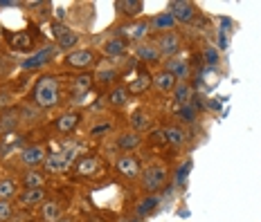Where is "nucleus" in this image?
Masks as SVG:
<instances>
[{"label": "nucleus", "instance_id": "nucleus-40", "mask_svg": "<svg viewBox=\"0 0 261 222\" xmlns=\"http://www.w3.org/2000/svg\"><path fill=\"white\" fill-rule=\"evenodd\" d=\"M115 77H117L115 70H106V72H99V74H97L95 81H99V83H111V81L115 79Z\"/></svg>", "mask_w": 261, "mask_h": 222}, {"label": "nucleus", "instance_id": "nucleus-31", "mask_svg": "<svg viewBox=\"0 0 261 222\" xmlns=\"http://www.w3.org/2000/svg\"><path fill=\"white\" fill-rule=\"evenodd\" d=\"M18 115H20V121H39L41 119V108L23 104V106H18Z\"/></svg>", "mask_w": 261, "mask_h": 222}, {"label": "nucleus", "instance_id": "nucleus-25", "mask_svg": "<svg viewBox=\"0 0 261 222\" xmlns=\"http://www.w3.org/2000/svg\"><path fill=\"white\" fill-rule=\"evenodd\" d=\"M115 7H117V12L124 16H138L144 9V3L142 0H117Z\"/></svg>", "mask_w": 261, "mask_h": 222}, {"label": "nucleus", "instance_id": "nucleus-18", "mask_svg": "<svg viewBox=\"0 0 261 222\" xmlns=\"http://www.w3.org/2000/svg\"><path fill=\"white\" fill-rule=\"evenodd\" d=\"M41 213H43V220L45 222H59L63 215V204L59 200H45L41 204Z\"/></svg>", "mask_w": 261, "mask_h": 222}, {"label": "nucleus", "instance_id": "nucleus-35", "mask_svg": "<svg viewBox=\"0 0 261 222\" xmlns=\"http://www.w3.org/2000/svg\"><path fill=\"white\" fill-rule=\"evenodd\" d=\"M92 81H95L92 74H79V77L72 79V83H70V85H72V92H77V94H79V92H86L90 88Z\"/></svg>", "mask_w": 261, "mask_h": 222}, {"label": "nucleus", "instance_id": "nucleus-6", "mask_svg": "<svg viewBox=\"0 0 261 222\" xmlns=\"http://www.w3.org/2000/svg\"><path fill=\"white\" fill-rule=\"evenodd\" d=\"M97 63V56L92 50H74L65 56V66L72 70H88Z\"/></svg>", "mask_w": 261, "mask_h": 222}, {"label": "nucleus", "instance_id": "nucleus-33", "mask_svg": "<svg viewBox=\"0 0 261 222\" xmlns=\"http://www.w3.org/2000/svg\"><path fill=\"white\" fill-rule=\"evenodd\" d=\"M16 193H18V184H16L12 177L0 180V200H12Z\"/></svg>", "mask_w": 261, "mask_h": 222}, {"label": "nucleus", "instance_id": "nucleus-10", "mask_svg": "<svg viewBox=\"0 0 261 222\" xmlns=\"http://www.w3.org/2000/svg\"><path fill=\"white\" fill-rule=\"evenodd\" d=\"M72 169H74V173H77L79 177H95L97 173L101 171V162L97 160V157L88 155V157H81V160L74 162Z\"/></svg>", "mask_w": 261, "mask_h": 222}, {"label": "nucleus", "instance_id": "nucleus-30", "mask_svg": "<svg viewBox=\"0 0 261 222\" xmlns=\"http://www.w3.org/2000/svg\"><path fill=\"white\" fill-rule=\"evenodd\" d=\"M130 126L135 128V133H138V131H146V128L151 126V117L146 115L144 110H135L133 115H130Z\"/></svg>", "mask_w": 261, "mask_h": 222}, {"label": "nucleus", "instance_id": "nucleus-11", "mask_svg": "<svg viewBox=\"0 0 261 222\" xmlns=\"http://www.w3.org/2000/svg\"><path fill=\"white\" fill-rule=\"evenodd\" d=\"M45 198H47V191L45 188H27V191H23L18 196V207H23V209H30V207H39V204L45 202Z\"/></svg>", "mask_w": 261, "mask_h": 222}, {"label": "nucleus", "instance_id": "nucleus-21", "mask_svg": "<svg viewBox=\"0 0 261 222\" xmlns=\"http://www.w3.org/2000/svg\"><path fill=\"white\" fill-rule=\"evenodd\" d=\"M135 56H138L140 61L155 63L158 58H160V52H158L155 43H140V45L135 47Z\"/></svg>", "mask_w": 261, "mask_h": 222}, {"label": "nucleus", "instance_id": "nucleus-39", "mask_svg": "<svg viewBox=\"0 0 261 222\" xmlns=\"http://www.w3.org/2000/svg\"><path fill=\"white\" fill-rule=\"evenodd\" d=\"M203 61L207 63L210 68H214L216 63H219V52H216L214 47H210V45H207V47H203Z\"/></svg>", "mask_w": 261, "mask_h": 222}, {"label": "nucleus", "instance_id": "nucleus-4", "mask_svg": "<svg viewBox=\"0 0 261 222\" xmlns=\"http://www.w3.org/2000/svg\"><path fill=\"white\" fill-rule=\"evenodd\" d=\"M167 12H169L176 23H192L196 18V5L194 3H185V0H173V3L167 5Z\"/></svg>", "mask_w": 261, "mask_h": 222}, {"label": "nucleus", "instance_id": "nucleus-12", "mask_svg": "<svg viewBox=\"0 0 261 222\" xmlns=\"http://www.w3.org/2000/svg\"><path fill=\"white\" fill-rule=\"evenodd\" d=\"M20 123V115L18 108H7V110L0 112V135H9L18 128Z\"/></svg>", "mask_w": 261, "mask_h": 222}, {"label": "nucleus", "instance_id": "nucleus-8", "mask_svg": "<svg viewBox=\"0 0 261 222\" xmlns=\"http://www.w3.org/2000/svg\"><path fill=\"white\" fill-rule=\"evenodd\" d=\"M115 169L119 175H124L126 180H138L140 175H142V166H140V160L133 155H122L117 160Z\"/></svg>", "mask_w": 261, "mask_h": 222}, {"label": "nucleus", "instance_id": "nucleus-17", "mask_svg": "<svg viewBox=\"0 0 261 222\" xmlns=\"http://www.w3.org/2000/svg\"><path fill=\"white\" fill-rule=\"evenodd\" d=\"M167 72H171L173 77L178 79V83H182V81H187L189 77V63L185 61V58H178V56H173L167 61Z\"/></svg>", "mask_w": 261, "mask_h": 222}, {"label": "nucleus", "instance_id": "nucleus-41", "mask_svg": "<svg viewBox=\"0 0 261 222\" xmlns=\"http://www.w3.org/2000/svg\"><path fill=\"white\" fill-rule=\"evenodd\" d=\"M9 222H32V218H30V213H23V211H18V213L12 215V220H9Z\"/></svg>", "mask_w": 261, "mask_h": 222}, {"label": "nucleus", "instance_id": "nucleus-14", "mask_svg": "<svg viewBox=\"0 0 261 222\" xmlns=\"http://www.w3.org/2000/svg\"><path fill=\"white\" fill-rule=\"evenodd\" d=\"M151 29V23L149 20H142V23H130V25H119V39L122 36H126V39H133V41H138V39H142V36L146 34V31Z\"/></svg>", "mask_w": 261, "mask_h": 222}, {"label": "nucleus", "instance_id": "nucleus-16", "mask_svg": "<svg viewBox=\"0 0 261 222\" xmlns=\"http://www.w3.org/2000/svg\"><path fill=\"white\" fill-rule=\"evenodd\" d=\"M7 43H9V47H12L14 52H27V50H32V47H34V41H32V36L27 34V31H16V34H9Z\"/></svg>", "mask_w": 261, "mask_h": 222}, {"label": "nucleus", "instance_id": "nucleus-27", "mask_svg": "<svg viewBox=\"0 0 261 222\" xmlns=\"http://www.w3.org/2000/svg\"><path fill=\"white\" fill-rule=\"evenodd\" d=\"M79 39H81V36L77 34V31H72V29H65L61 36H57L59 50H63V52H70V50H72V47H77Z\"/></svg>", "mask_w": 261, "mask_h": 222}, {"label": "nucleus", "instance_id": "nucleus-23", "mask_svg": "<svg viewBox=\"0 0 261 222\" xmlns=\"http://www.w3.org/2000/svg\"><path fill=\"white\" fill-rule=\"evenodd\" d=\"M171 94H173V101H176L178 106H187V104H192V99H194V88L187 83V81H182V83L176 85V90H173Z\"/></svg>", "mask_w": 261, "mask_h": 222}, {"label": "nucleus", "instance_id": "nucleus-44", "mask_svg": "<svg viewBox=\"0 0 261 222\" xmlns=\"http://www.w3.org/2000/svg\"><path fill=\"white\" fill-rule=\"evenodd\" d=\"M207 108H212V110H219V108H221V101H207Z\"/></svg>", "mask_w": 261, "mask_h": 222}, {"label": "nucleus", "instance_id": "nucleus-20", "mask_svg": "<svg viewBox=\"0 0 261 222\" xmlns=\"http://www.w3.org/2000/svg\"><path fill=\"white\" fill-rule=\"evenodd\" d=\"M149 85H153V77L149 72H140L138 77L128 83V94H142L144 90H149Z\"/></svg>", "mask_w": 261, "mask_h": 222}, {"label": "nucleus", "instance_id": "nucleus-28", "mask_svg": "<svg viewBox=\"0 0 261 222\" xmlns=\"http://www.w3.org/2000/svg\"><path fill=\"white\" fill-rule=\"evenodd\" d=\"M158 207H160V198L158 196H149V198H144L142 202L138 204V215L140 218H146V215H151V213H155Z\"/></svg>", "mask_w": 261, "mask_h": 222}, {"label": "nucleus", "instance_id": "nucleus-37", "mask_svg": "<svg viewBox=\"0 0 261 222\" xmlns=\"http://www.w3.org/2000/svg\"><path fill=\"white\" fill-rule=\"evenodd\" d=\"M14 215V204L12 200H0V222H9Z\"/></svg>", "mask_w": 261, "mask_h": 222}, {"label": "nucleus", "instance_id": "nucleus-29", "mask_svg": "<svg viewBox=\"0 0 261 222\" xmlns=\"http://www.w3.org/2000/svg\"><path fill=\"white\" fill-rule=\"evenodd\" d=\"M165 139H167V144L173 146V148H180L185 144V131L180 126H169V128H165Z\"/></svg>", "mask_w": 261, "mask_h": 222}, {"label": "nucleus", "instance_id": "nucleus-7", "mask_svg": "<svg viewBox=\"0 0 261 222\" xmlns=\"http://www.w3.org/2000/svg\"><path fill=\"white\" fill-rule=\"evenodd\" d=\"M155 47L160 52V56H169L173 58L178 52H180V36L176 31H167V34H160L155 41Z\"/></svg>", "mask_w": 261, "mask_h": 222}, {"label": "nucleus", "instance_id": "nucleus-45", "mask_svg": "<svg viewBox=\"0 0 261 222\" xmlns=\"http://www.w3.org/2000/svg\"><path fill=\"white\" fill-rule=\"evenodd\" d=\"M59 222H72V220H70V218H61V220H59Z\"/></svg>", "mask_w": 261, "mask_h": 222}, {"label": "nucleus", "instance_id": "nucleus-32", "mask_svg": "<svg viewBox=\"0 0 261 222\" xmlns=\"http://www.w3.org/2000/svg\"><path fill=\"white\" fill-rule=\"evenodd\" d=\"M176 117L180 119L182 123H194L196 117H198V108H196L194 104H187V106H180L176 112Z\"/></svg>", "mask_w": 261, "mask_h": 222}, {"label": "nucleus", "instance_id": "nucleus-34", "mask_svg": "<svg viewBox=\"0 0 261 222\" xmlns=\"http://www.w3.org/2000/svg\"><path fill=\"white\" fill-rule=\"evenodd\" d=\"M43 186V175L39 171H27L23 175V188H41Z\"/></svg>", "mask_w": 261, "mask_h": 222}, {"label": "nucleus", "instance_id": "nucleus-42", "mask_svg": "<svg viewBox=\"0 0 261 222\" xmlns=\"http://www.w3.org/2000/svg\"><path fill=\"white\" fill-rule=\"evenodd\" d=\"M23 3H18V0H0V7H20Z\"/></svg>", "mask_w": 261, "mask_h": 222}, {"label": "nucleus", "instance_id": "nucleus-5", "mask_svg": "<svg viewBox=\"0 0 261 222\" xmlns=\"http://www.w3.org/2000/svg\"><path fill=\"white\" fill-rule=\"evenodd\" d=\"M52 56H54V45H45V47H41L39 52L32 54V56L23 58L20 68H23L25 72H32V70H39L43 66H47V63L52 61Z\"/></svg>", "mask_w": 261, "mask_h": 222}, {"label": "nucleus", "instance_id": "nucleus-13", "mask_svg": "<svg viewBox=\"0 0 261 222\" xmlns=\"http://www.w3.org/2000/svg\"><path fill=\"white\" fill-rule=\"evenodd\" d=\"M79 119H81L79 112H63V115L57 117V121H54V128H57L61 135H70L74 128L79 126Z\"/></svg>", "mask_w": 261, "mask_h": 222}, {"label": "nucleus", "instance_id": "nucleus-38", "mask_svg": "<svg viewBox=\"0 0 261 222\" xmlns=\"http://www.w3.org/2000/svg\"><path fill=\"white\" fill-rule=\"evenodd\" d=\"M113 131V123L111 121H104V123H97V126L90 128V137H104V135H108Z\"/></svg>", "mask_w": 261, "mask_h": 222}, {"label": "nucleus", "instance_id": "nucleus-22", "mask_svg": "<svg viewBox=\"0 0 261 222\" xmlns=\"http://www.w3.org/2000/svg\"><path fill=\"white\" fill-rule=\"evenodd\" d=\"M101 52L106 54V56H122L124 52H126V39H119V36H115V39H108L104 45H101Z\"/></svg>", "mask_w": 261, "mask_h": 222}, {"label": "nucleus", "instance_id": "nucleus-43", "mask_svg": "<svg viewBox=\"0 0 261 222\" xmlns=\"http://www.w3.org/2000/svg\"><path fill=\"white\" fill-rule=\"evenodd\" d=\"M7 99H9V97L0 92V112H3V110H7Z\"/></svg>", "mask_w": 261, "mask_h": 222}, {"label": "nucleus", "instance_id": "nucleus-19", "mask_svg": "<svg viewBox=\"0 0 261 222\" xmlns=\"http://www.w3.org/2000/svg\"><path fill=\"white\" fill-rule=\"evenodd\" d=\"M173 27H176V18H173L169 12H160L158 16H153V20H151V29L160 31V34L173 31Z\"/></svg>", "mask_w": 261, "mask_h": 222}, {"label": "nucleus", "instance_id": "nucleus-15", "mask_svg": "<svg viewBox=\"0 0 261 222\" xmlns=\"http://www.w3.org/2000/svg\"><path fill=\"white\" fill-rule=\"evenodd\" d=\"M153 85L158 92H162V94H167V92H173L178 85V79L173 77L171 72H167V70H160V72L153 77Z\"/></svg>", "mask_w": 261, "mask_h": 222}, {"label": "nucleus", "instance_id": "nucleus-3", "mask_svg": "<svg viewBox=\"0 0 261 222\" xmlns=\"http://www.w3.org/2000/svg\"><path fill=\"white\" fill-rule=\"evenodd\" d=\"M77 150L74 148H65V150H54V153H47L45 160V171L47 173H61L65 171L70 164H72Z\"/></svg>", "mask_w": 261, "mask_h": 222}, {"label": "nucleus", "instance_id": "nucleus-1", "mask_svg": "<svg viewBox=\"0 0 261 222\" xmlns=\"http://www.w3.org/2000/svg\"><path fill=\"white\" fill-rule=\"evenodd\" d=\"M61 101V83H59L57 77L52 74H45V77L36 79L34 90H32V104L41 110H47V108H54Z\"/></svg>", "mask_w": 261, "mask_h": 222}, {"label": "nucleus", "instance_id": "nucleus-24", "mask_svg": "<svg viewBox=\"0 0 261 222\" xmlns=\"http://www.w3.org/2000/svg\"><path fill=\"white\" fill-rule=\"evenodd\" d=\"M140 144H142V137H140V133H135V131L122 133V135H119V139H117V148L126 150V153H130V150H135Z\"/></svg>", "mask_w": 261, "mask_h": 222}, {"label": "nucleus", "instance_id": "nucleus-36", "mask_svg": "<svg viewBox=\"0 0 261 222\" xmlns=\"http://www.w3.org/2000/svg\"><path fill=\"white\" fill-rule=\"evenodd\" d=\"M189 171H192V160H187L185 164L178 169V173H176V186H185L187 184V177H189Z\"/></svg>", "mask_w": 261, "mask_h": 222}, {"label": "nucleus", "instance_id": "nucleus-2", "mask_svg": "<svg viewBox=\"0 0 261 222\" xmlns=\"http://www.w3.org/2000/svg\"><path fill=\"white\" fill-rule=\"evenodd\" d=\"M165 180H167V171L162 166H149V169L142 171L140 175V182H142V188L149 196H153L155 191H160L165 186Z\"/></svg>", "mask_w": 261, "mask_h": 222}, {"label": "nucleus", "instance_id": "nucleus-26", "mask_svg": "<svg viewBox=\"0 0 261 222\" xmlns=\"http://www.w3.org/2000/svg\"><path fill=\"white\" fill-rule=\"evenodd\" d=\"M128 99H130V94H128L126 88H113L106 97L108 106H113V108H124L128 104Z\"/></svg>", "mask_w": 261, "mask_h": 222}, {"label": "nucleus", "instance_id": "nucleus-9", "mask_svg": "<svg viewBox=\"0 0 261 222\" xmlns=\"http://www.w3.org/2000/svg\"><path fill=\"white\" fill-rule=\"evenodd\" d=\"M18 157H20V162H23L25 166H39V164H45V160H47V150L43 148L41 144L25 146V148L18 153Z\"/></svg>", "mask_w": 261, "mask_h": 222}]
</instances>
